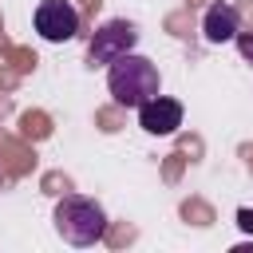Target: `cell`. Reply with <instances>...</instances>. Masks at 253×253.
Instances as JSON below:
<instances>
[{"mask_svg": "<svg viewBox=\"0 0 253 253\" xmlns=\"http://www.w3.org/2000/svg\"><path fill=\"white\" fill-rule=\"evenodd\" d=\"M134 43H138V28H134L130 20H107V24L95 32L91 47H87V63H91V67H107V63L119 59L123 51H134Z\"/></svg>", "mask_w": 253, "mask_h": 253, "instance_id": "3957f363", "label": "cell"}, {"mask_svg": "<svg viewBox=\"0 0 253 253\" xmlns=\"http://www.w3.org/2000/svg\"><path fill=\"white\" fill-rule=\"evenodd\" d=\"M233 43H237V51L253 63V32H237V40H233Z\"/></svg>", "mask_w": 253, "mask_h": 253, "instance_id": "52a82bcc", "label": "cell"}, {"mask_svg": "<svg viewBox=\"0 0 253 253\" xmlns=\"http://www.w3.org/2000/svg\"><path fill=\"white\" fill-rule=\"evenodd\" d=\"M51 221H55V233H59L67 245H75V249H87V245L103 241V233H107V213H103V206H99L95 198H83V194L59 198L55 210H51Z\"/></svg>", "mask_w": 253, "mask_h": 253, "instance_id": "7a4b0ae2", "label": "cell"}, {"mask_svg": "<svg viewBox=\"0 0 253 253\" xmlns=\"http://www.w3.org/2000/svg\"><path fill=\"white\" fill-rule=\"evenodd\" d=\"M107 91L119 107H130L138 111L142 103H150L154 95H162V75L158 67L138 55V51H123L119 59L107 63Z\"/></svg>", "mask_w": 253, "mask_h": 253, "instance_id": "6da1fadb", "label": "cell"}, {"mask_svg": "<svg viewBox=\"0 0 253 253\" xmlns=\"http://www.w3.org/2000/svg\"><path fill=\"white\" fill-rule=\"evenodd\" d=\"M237 225H241L245 233H253V210H237Z\"/></svg>", "mask_w": 253, "mask_h": 253, "instance_id": "ba28073f", "label": "cell"}, {"mask_svg": "<svg viewBox=\"0 0 253 253\" xmlns=\"http://www.w3.org/2000/svg\"><path fill=\"white\" fill-rule=\"evenodd\" d=\"M36 32L47 43H67L79 36V8L71 0H40L36 4Z\"/></svg>", "mask_w": 253, "mask_h": 253, "instance_id": "277c9868", "label": "cell"}, {"mask_svg": "<svg viewBox=\"0 0 253 253\" xmlns=\"http://www.w3.org/2000/svg\"><path fill=\"white\" fill-rule=\"evenodd\" d=\"M138 126L146 134H158V138L174 134L182 126V103L178 99H166V95H154L150 103L138 107Z\"/></svg>", "mask_w": 253, "mask_h": 253, "instance_id": "5b68a950", "label": "cell"}, {"mask_svg": "<svg viewBox=\"0 0 253 253\" xmlns=\"http://www.w3.org/2000/svg\"><path fill=\"white\" fill-rule=\"evenodd\" d=\"M237 32H241V12L229 0H217L206 8V16H202L206 43H229V40H237Z\"/></svg>", "mask_w": 253, "mask_h": 253, "instance_id": "8992f818", "label": "cell"}]
</instances>
